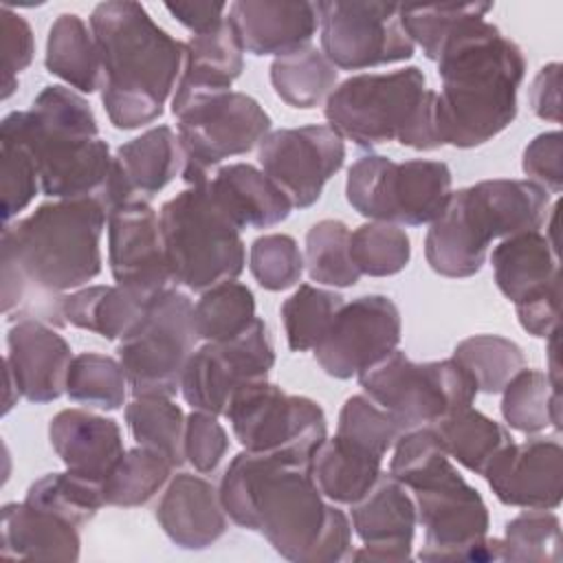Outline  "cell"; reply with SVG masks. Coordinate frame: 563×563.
I'll return each mask as SVG.
<instances>
[{"instance_id": "obj_40", "label": "cell", "mask_w": 563, "mask_h": 563, "mask_svg": "<svg viewBox=\"0 0 563 563\" xmlns=\"http://www.w3.org/2000/svg\"><path fill=\"white\" fill-rule=\"evenodd\" d=\"M24 501L48 510L77 528L88 523L101 510V506H106L101 482L75 475L70 471L48 473L35 479L29 486Z\"/></svg>"}, {"instance_id": "obj_17", "label": "cell", "mask_w": 563, "mask_h": 563, "mask_svg": "<svg viewBox=\"0 0 563 563\" xmlns=\"http://www.w3.org/2000/svg\"><path fill=\"white\" fill-rule=\"evenodd\" d=\"M257 161L292 207L308 209L343 167L345 143L330 125L282 128L262 139Z\"/></svg>"}, {"instance_id": "obj_5", "label": "cell", "mask_w": 563, "mask_h": 563, "mask_svg": "<svg viewBox=\"0 0 563 563\" xmlns=\"http://www.w3.org/2000/svg\"><path fill=\"white\" fill-rule=\"evenodd\" d=\"M389 475L413 493L418 523L424 528L420 561H499V539L488 537V508L451 464L431 424L396 440Z\"/></svg>"}, {"instance_id": "obj_23", "label": "cell", "mask_w": 563, "mask_h": 563, "mask_svg": "<svg viewBox=\"0 0 563 563\" xmlns=\"http://www.w3.org/2000/svg\"><path fill=\"white\" fill-rule=\"evenodd\" d=\"M7 345L4 369L22 398L44 405L66 394L73 350L55 328L40 319H18L9 328Z\"/></svg>"}, {"instance_id": "obj_52", "label": "cell", "mask_w": 563, "mask_h": 563, "mask_svg": "<svg viewBox=\"0 0 563 563\" xmlns=\"http://www.w3.org/2000/svg\"><path fill=\"white\" fill-rule=\"evenodd\" d=\"M2 31V99H9L18 88V75L26 70L35 55V40L29 22L13 13L7 4L0 9Z\"/></svg>"}, {"instance_id": "obj_26", "label": "cell", "mask_w": 563, "mask_h": 563, "mask_svg": "<svg viewBox=\"0 0 563 563\" xmlns=\"http://www.w3.org/2000/svg\"><path fill=\"white\" fill-rule=\"evenodd\" d=\"M48 440L66 471L101 482L125 453L117 420L86 409H62L51 418Z\"/></svg>"}, {"instance_id": "obj_34", "label": "cell", "mask_w": 563, "mask_h": 563, "mask_svg": "<svg viewBox=\"0 0 563 563\" xmlns=\"http://www.w3.org/2000/svg\"><path fill=\"white\" fill-rule=\"evenodd\" d=\"M449 453L466 471L484 475L495 455L512 442L506 427L471 407H462L431 424Z\"/></svg>"}, {"instance_id": "obj_29", "label": "cell", "mask_w": 563, "mask_h": 563, "mask_svg": "<svg viewBox=\"0 0 563 563\" xmlns=\"http://www.w3.org/2000/svg\"><path fill=\"white\" fill-rule=\"evenodd\" d=\"M244 70V51L229 20L185 42V64L176 90L172 95V110L185 101L231 90V84Z\"/></svg>"}, {"instance_id": "obj_15", "label": "cell", "mask_w": 563, "mask_h": 563, "mask_svg": "<svg viewBox=\"0 0 563 563\" xmlns=\"http://www.w3.org/2000/svg\"><path fill=\"white\" fill-rule=\"evenodd\" d=\"M321 53L334 68L361 70L413 57L416 44L400 20V4L365 0L317 2Z\"/></svg>"}, {"instance_id": "obj_54", "label": "cell", "mask_w": 563, "mask_h": 563, "mask_svg": "<svg viewBox=\"0 0 563 563\" xmlns=\"http://www.w3.org/2000/svg\"><path fill=\"white\" fill-rule=\"evenodd\" d=\"M559 308H561V279L539 290L537 295H530L515 303L521 328L528 334L541 336V339H548L559 330Z\"/></svg>"}, {"instance_id": "obj_7", "label": "cell", "mask_w": 563, "mask_h": 563, "mask_svg": "<svg viewBox=\"0 0 563 563\" xmlns=\"http://www.w3.org/2000/svg\"><path fill=\"white\" fill-rule=\"evenodd\" d=\"M550 209V191L528 178H490L462 187L424 235L427 264L442 277H471L482 271L493 240L539 231Z\"/></svg>"}, {"instance_id": "obj_16", "label": "cell", "mask_w": 563, "mask_h": 563, "mask_svg": "<svg viewBox=\"0 0 563 563\" xmlns=\"http://www.w3.org/2000/svg\"><path fill=\"white\" fill-rule=\"evenodd\" d=\"M275 365V350L266 323L255 317L238 336L205 341L187 361L180 394L191 409L224 416L231 396L255 380H264Z\"/></svg>"}, {"instance_id": "obj_37", "label": "cell", "mask_w": 563, "mask_h": 563, "mask_svg": "<svg viewBox=\"0 0 563 563\" xmlns=\"http://www.w3.org/2000/svg\"><path fill=\"white\" fill-rule=\"evenodd\" d=\"M185 413L169 396H134L125 405V422L139 446L185 464Z\"/></svg>"}, {"instance_id": "obj_44", "label": "cell", "mask_w": 563, "mask_h": 563, "mask_svg": "<svg viewBox=\"0 0 563 563\" xmlns=\"http://www.w3.org/2000/svg\"><path fill=\"white\" fill-rule=\"evenodd\" d=\"M125 387L128 378L121 361L97 352H81L73 356L66 378V394L70 400L84 407L117 411L125 405Z\"/></svg>"}, {"instance_id": "obj_11", "label": "cell", "mask_w": 563, "mask_h": 563, "mask_svg": "<svg viewBox=\"0 0 563 563\" xmlns=\"http://www.w3.org/2000/svg\"><path fill=\"white\" fill-rule=\"evenodd\" d=\"M358 383L365 396L389 411L402 431L435 424L471 407L477 396L475 380L453 356L416 363L398 347L363 369Z\"/></svg>"}, {"instance_id": "obj_12", "label": "cell", "mask_w": 563, "mask_h": 563, "mask_svg": "<svg viewBox=\"0 0 563 563\" xmlns=\"http://www.w3.org/2000/svg\"><path fill=\"white\" fill-rule=\"evenodd\" d=\"M196 343L191 299L178 288L154 295L136 328L119 343L132 396H176Z\"/></svg>"}, {"instance_id": "obj_43", "label": "cell", "mask_w": 563, "mask_h": 563, "mask_svg": "<svg viewBox=\"0 0 563 563\" xmlns=\"http://www.w3.org/2000/svg\"><path fill=\"white\" fill-rule=\"evenodd\" d=\"M350 227L343 220L325 218L306 233V268L312 282L334 288H350L361 273L350 255Z\"/></svg>"}, {"instance_id": "obj_24", "label": "cell", "mask_w": 563, "mask_h": 563, "mask_svg": "<svg viewBox=\"0 0 563 563\" xmlns=\"http://www.w3.org/2000/svg\"><path fill=\"white\" fill-rule=\"evenodd\" d=\"M227 20L242 51L257 57H279L310 46L319 29L317 2L306 0H238L229 4Z\"/></svg>"}, {"instance_id": "obj_51", "label": "cell", "mask_w": 563, "mask_h": 563, "mask_svg": "<svg viewBox=\"0 0 563 563\" xmlns=\"http://www.w3.org/2000/svg\"><path fill=\"white\" fill-rule=\"evenodd\" d=\"M229 451V435L218 416L194 409L185 420V462L198 473H213Z\"/></svg>"}, {"instance_id": "obj_18", "label": "cell", "mask_w": 563, "mask_h": 563, "mask_svg": "<svg viewBox=\"0 0 563 563\" xmlns=\"http://www.w3.org/2000/svg\"><path fill=\"white\" fill-rule=\"evenodd\" d=\"M400 332L402 321L394 299L361 295L336 312L328 334L314 347V358L328 376L347 380L394 352Z\"/></svg>"}, {"instance_id": "obj_35", "label": "cell", "mask_w": 563, "mask_h": 563, "mask_svg": "<svg viewBox=\"0 0 563 563\" xmlns=\"http://www.w3.org/2000/svg\"><path fill=\"white\" fill-rule=\"evenodd\" d=\"M339 70L314 46L279 55L271 64V84L275 95L292 108L310 110L336 88Z\"/></svg>"}, {"instance_id": "obj_46", "label": "cell", "mask_w": 563, "mask_h": 563, "mask_svg": "<svg viewBox=\"0 0 563 563\" xmlns=\"http://www.w3.org/2000/svg\"><path fill=\"white\" fill-rule=\"evenodd\" d=\"M561 559V521L550 510H523L510 519L499 539V561L556 563Z\"/></svg>"}, {"instance_id": "obj_3", "label": "cell", "mask_w": 563, "mask_h": 563, "mask_svg": "<svg viewBox=\"0 0 563 563\" xmlns=\"http://www.w3.org/2000/svg\"><path fill=\"white\" fill-rule=\"evenodd\" d=\"M438 75L442 145L477 147L515 121L526 57L495 24L484 18L466 20L442 46Z\"/></svg>"}, {"instance_id": "obj_49", "label": "cell", "mask_w": 563, "mask_h": 563, "mask_svg": "<svg viewBox=\"0 0 563 563\" xmlns=\"http://www.w3.org/2000/svg\"><path fill=\"white\" fill-rule=\"evenodd\" d=\"M303 255L295 238L286 233H268L253 240L249 251V268L255 282L271 292H279L299 284L303 273Z\"/></svg>"}, {"instance_id": "obj_45", "label": "cell", "mask_w": 563, "mask_h": 563, "mask_svg": "<svg viewBox=\"0 0 563 563\" xmlns=\"http://www.w3.org/2000/svg\"><path fill=\"white\" fill-rule=\"evenodd\" d=\"M493 2H440V4H400V20L427 59L438 62L446 40L471 18H486Z\"/></svg>"}, {"instance_id": "obj_53", "label": "cell", "mask_w": 563, "mask_h": 563, "mask_svg": "<svg viewBox=\"0 0 563 563\" xmlns=\"http://www.w3.org/2000/svg\"><path fill=\"white\" fill-rule=\"evenodd\" d=\"M563 134L559 130L537 134L521 156V167L532 183L541 185L548 191L559 194L563 189Z\"/></svg>"}, {"instance_id": "obj_20", "label": "cell", "mask_w": 563, "mask_h": 563, "mask_svg": "<svg viewBox=\"0 0 563 563\" xmlns=\"http://www.w3.org/2000/svg\"><path fill=\"white\" fill-rule=\"evenodd\" d=\"M484 477L506 506L554 510L563 497V449L556 438L515 440L486 466Z\"/></svg>"}, {"instance_id": "obj_30", "label": "cell", "mask_w": 563, "mask_h": 563, "mask_svg": "<svg viewBox=\"0 0 563 563\" xmlns=\"http://www.w3.org/2000/svg\"><path fill=\"white\" fill-rule=\"evenodd\" d=\"M495 284L512 303L559 282L556 246L539 231L504 238L490 253Z\"/></svg>"}, {"instance_id": "obj_13", "label": "cell", "mask_w": 563, "mask_h": 563, "mask_svg": "<svg viewBox=\"0 0 563 563\" xmlns=\"http://www.w3.org/2000/svg\"><path fill=\"white\" fill-rule=\"evenodd\" d=\"M242 449L308 466L328 438L325 413L308 396L286 394L275 383L255 380L240 387L224 411Z\"/></svg>"}, {"instance_id": "obj_36", "label": "cell", "mask_w": 563, "mask_h": 563, "mask_svg": "<svg viewBox=\"0 0 563 563\" xmlns=\"http://www.w3.org/2000/svg\"><path fill=\"white\" fill-rule=\"evenodd\" d=\"M501 416L521 433L561 429V391L539 369H519L501 389Z\"/></svg>"}, {"instance_id": "obj_41", "label": "cell", "mask_w": 563, "mask_h": 563, "mask_svg": "<svg viewBox=\"0 0 563 563\" xmlns=\"http://www.w3.org/2000/svg\"><path fill=\"white\" fill-rule=\"evenodd\" d=\"M343 303V297L334 290L299 284V288L279 308L288 347L292 352L314 350L328 334Z\"/></svg>"}, {"instance_id": "obj_31", "label": "cell", "mask_w": 563, "mask_h": 563, "mask_svg": "<svg viewBox=\"0 0 563 563\" xmlns=\"http://www.w3.org/2000/svg\"><path fill=\"white\" fill-rule=\"evenodd\" d=\"M383 457L339 438H325L308 462V473L319 493L334 501L352 506L380 477Z\"/></svg>"}, {"instance_id": "obj_4", "label": "cell", "mask_w": 563, "mask_h": 563, "mask_svg": "<svg viewBox=\"0 0 563 563\" xmlns=\"http://www.w3.org/2000/svg\"><path fill=\"white\" fill-rule=\"evenodd\" d=\"M90 31L101 55V103L110 123L136 130L156 121L180 79L185 42L132 0L97 4Z\"/></svg>"}, {"instance_id": "obj_10", "label": "cell", "mask_w": 563, "mask_h": 563, "mask_svg": "<svg viewBox=\"0 0 563 563\" xmlns=\"http://www.w3.org/2000/svg\"><path fill=\"white\" fill-rule=\"evenodd\" d=\"M451 187L453 176L442 161L396 163L380 154H367L347 169L345 198L354 211L374 222L422 227L444 211L453 194Z\"/></svg>"}, {"instance_id": "obj_1", "label": "cell", "mask_w": 563, "mask_h": 563, "mask_svg": "<svg viewBox=\"0 0 563 563\" xmlns=\"http://www.w3.org/2000/svg\"><path fill=\"white\" fill-rule=\"evenodd\" d=\"M108 211L97 198H59L2 227V312L57 328L66 290L101 273V235Z\"/></svg>"}, {"instance_id": "obj_32", "label": "cell", "mask_w": 563, "mask_h": 563, "mask_svg": "<svg viewBox=\"0 0 563 563\" xmlns=\"http://www.w3.org/2000/svg\"><path fill=\"white\" fill-rule=\"evenodd\" d=\"M150 299L114 284L84 286L62 299V319L75 328L95 332L108 341L125 339L141 321Z\"/></svg>"}, {"instance_id": "obj_9", "label": "cell", "mask_w": 563, "mask_h": 563, "mask_svg": "<svg viewBox=\"0 0 563 563\" xmlns=\"http://www.w3.org/2000/svg\"><path fill=\"white\" fill-rule=\"evenodd\" d=\"M172 282L194 292L238 279L246 251L240 227L216 202L207 183L189 185L158 211Z\"/></svg>"}, {"instance_id": "obj_56", "label": "cell", "mask_w": 563, "mask_h": 563, "mask_svg": "<svg viewBox=\"0 0 563 563\" xmlns=\"http://www.w3.org/2000/svg\"><path fill=\"white\" fill-rule=\"evenodd\" d=\"M165 9L194 35L209 33L224 22V11L229 4L224 2H167Z\"/></svg>"}, {"instance_id": "obj_19", "label": "cell", "mask_w": 563, "mask_h": 563, "mask_svg": "<svg viewBox=\"0 0 563 563\" xmlns=\"http://www.w3.org/2000/svg\"><path fill=\"white\" fill-rule=\"evenodd\" d=\"M108 262L114 282L143 299L172 288L161 220L150 202H128L108 213Z\"/></svg>"}, {"instance_id": "obj_33", "label": "cell", "mask_w": 563, "mask_h": 563, "mask_svg": "<svg viewBox=\"0 0 563 563\" xmlns=\"http://www.w3.org/2000/svg\"><path fill=\"white\" fill-rule=\"evenodd\" d=\"M44 64L79 92L101 90V55L92 31L77 13H62L51 24Z\"/></svg>"}, {"instance_id": "obj_50", "label": "cell", "mask_w": 563, "mask_h": 563, "mask_svg": "<svg viewBox=\"0 0 563 563\" xmlns=\"http://www.w3.org/2000/svg\"><path fill=\"white\" fill-rule=\"evenodd\" d=\"M0 187L2 222L9 224L42 191L40 172L31 150L15 136L0 132Z\"/></svg>"}, {"instance_id": "obj_27", "label": "cell", "mask_w": 563, "mask_h": 563, "mask_svg": "<svg viewBox=\"0 0 563 563\" xmlns=\"http://www.w3.org/2000/svg\"><path fill=\"white\" fill-rule=\"evenodd\" d=\"M209 191L240 229H268L290 216L288 196L255 165L233 163L220 167L209 180Z\"/></svg>"}, {"instance_id": "obj_2", "label": "cell", "mask_w": 563, "mask_h": 563, "mask_svg": "<svg viewBox=\"0 0 563 563\" xmlns=\"http://www.w3.org/2000/svg\"><path fill=\"white\" fill-rule=\"evenodd\" d=\"M220 501L233 523L264 534L295 563H334L352 552V521L328 504L308 466L242 451L222 473Z\"/></svg>"}, {"instance_id": "obj_47", "label": "cell", "mask_w": 563, "mask_h": 563, "mask_svg": "<svg viewBox=\"0 0 563 563\" xmlns=\"http://www.w3.org/2000/svg\"><path fill=\"white\" fill-rule=\"evenodd\" d=\"M350 255L361 275L389 277L409 264L411 242L402 227L372 220L350 233Z\"/></svg>"}, {"instance_id": "obj_28", "label": "cell", "mask_w": 563, "mask_h": 563, "mask_svg": "<svg viewBox=\"0 0 563 563\" xmlns=\"http://www.w3.org/2000/svg\"><path fill=\"white\" fill-rule=\"evenodd\" d=\"M7 559L77 561L81 552L79 528L26 501L2 506V543Z\"/></svg>"}, {"instance_id": "obj_21", "label": "cell", "mask_w": 563, "mask_h": 563, "mask_svg": "<svg viewBox=\"0 0 563 563\" xmlns=\"http://www.w3.org/2000/svg\"><path fill=\"white\" fill-rule=\"evenodd\" d=\"M418 512L413 497L389 473L352 504V528L363 548L350 552L354 561H409Z\"/></svg>"}, {"instance_id": "obj_48", "label": "cell", "mask_w": 563, "mask_h": 563, "mask_svg": "<svg viewBox=\"0 0 563 563\" xmlns=\"http://www.w3.org/2000/svg\"><path fill=\"white\" fill-rule=\"evenodd\" d=\"M402 433L396 418L365 394L350 396L339 411L336 435L378 457H385Z\"/></svg>"}, {"instance_id": "obj_8", "label": "cell", "mask_w": 563, "mask_h": 563, "mask_svg": "<svg viewBox=\"0 0 563 563\" xmlns=\"http://www.w3.org/2000/svg\"><path fill=\"white\" fill-rule=\"evenodd\" d=\"M323 112L341 139L365 150L389 141L422 152L442 147L438 92L418 66L352 75L330 92Z\"/></svg>"}, {"instance_id": "obj_39", "label": "cell", "mask_w": 563, "mask_h": 563, "mask_svg": "<svg viewBox=\"0 0 563 563\" xmlns=\"http://www.w3.org/2000/svg\"><path fill=\"white\" fill-rule=\"evenodd\" d=\"M255 319V297L235 279L211 286L194 303V328L202 341H227L246 330Z\"/></svg>"}, {"instance_id": "obj_38", "label": "cell", "mask_w": 563, "mask_h": 563, "mask_svg": "<svg viewBox=\"0 0 563 563\" xmlns=\"http://www.w3.org/2000/svg\"><path fill=\"white\" fill-rule=\"evenodd\" d=\"M176 466L161 453L134 446L128 449L103 479L106 506L136 508L147 504L169 479Z\"/></svg>"}, {"instance_id": "obj_22", "label": "cell", "mask_w": 563, "mask_h": 563, "mask_svg": "<svg viewBox=\"0 0 563 563\" xmlns=\"http://www.w3.org/2000/svg\"><path fill=\"white\" fill-rule=\"evenodd\" d=\"M183 147L169 125H156L117 147L112 174L101 196L110 213L128 202H150L163 187L183 174Z\"/></svg>"}, {"instance_id": "obj_42", "label": "cell", "mask_w": 563, "mask_h": 563, "mask_svg": "<svg viewBox=\"0 0 563 563\" xmlns=\"http://www.w3.org/2000/svg\"><path fill=\"white\" fill-rule=\"evenodd\" d=\"M453 358L471 374L477 391L501 394L508 380L526 367L523 350L499 334H475L460 341Z\"/></svg>"}, {"instance_id": "obj_6", "label": "cell", "mask_w": 563, "mask_h": 563, "mask_svg": "<svg viewBox=\"0 0 563 563\" xmlns=\"http://www.w3.org/2000/svg\"><path fill=\"white\" fill-rule=\"evenodd\" d=\"M0 132L22 141L35 156L42 194L97 198L108 187L112 156L99 136L90 103L64 86H46L29 110L9 112Z\"/></svg>"}, {"instance_id": "obj_14", "label": "cell", "mask_w": 563, "mask_h": 563, "mask_svg": "<svg viewBox=\"0 0 563 563\" xmlns=\"http://www.w3.org/2000/svg\"><path fill=\"white\" fill-rule=\"evenodd\" d=\"M183 147V180L200 185L224 158L251 152L271 132V117L251 95H200L172 110Z\"/></svg>"}, {"instance_id": "obj_55", "label": "cell", "mask_w": 563, "mask_h": 563, "mask_svg": "<svg viewBox=\"0 0 563 563\" xmlns=\"http://www.w3.org/2000/svg\"><path fill=\"white\" fill-rule=\"evenodd\" d=\"M530 108L539 119L559 123L561 121V64L550 62L545 64L532 79L530 92Z\"/></svg>"}, {"instance_id": "obj_25", "label": "cell", "mask_w": 563, "mask_h": 563, "mask_svg": "<svg viewBox=\"0 0 563 563\" xmlns=\"http://www.w3.org/2000/svg\"><path fill=\"white\" fill-rule=\"evenodd\" d=\"M163 532L183 550H205L224 537L229 515L222 508L218 488L194 473H178L156 508Z\"/></svg>"}]
</instances>
